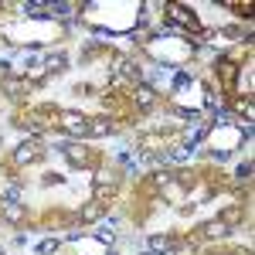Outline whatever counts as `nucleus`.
Segmentation results:
<instances>
[{"instance_id": "1", "label": "nucleus", "mask_w": 255, "mask_h": 255, "mask_svg": "<svg viewBox=\"0 0 255 255\" xmlns=\"http://www.w3.org/2000/svg\"><path fill=\"white\" fill-rule=\"evenodd\" d=\"M208 146H211V157L221 163V160L228 157V153H235L238 146H242V139H245V129L238 126V123H215L211 129H208Z\"/></svg>"}, {"instance_id": "6", "label": "nucleus", "mask_w": 255, "mask_h": 255, "mask_svg": "<svg viewBox=\"0 0 255 255\" xmlns=\"http://www.w3.org/2000/svg\"><path fill=\"white\" fill-rule=\"evenodd\" d=\"M3 92H7L10 102H20V99H27V92H31V82L17 79V75H7V79H3Z\"/></svg>"}, {"instance_id": "11", "label": "nucleus", "mask_w": 255, "mask_h": 255, "mask_svg": "<svg viewBox=\"0 0 255 255\" xmlns=\"http://www.w3.org/2000/svg\"><path fill=\"white\" fill-rule=\"evenodd\" d=\"M116 133V123L109 116H89V136H109Z\"/></svg>"}, {"instance_id": "4", "label": "nucleus", "mask_w": 255, "mask_h": 255, "mask_svg": "<svg viewBox=\"0 0 255 255\" xmlns=\"http://www.w3.org/2000/svg\"><path fill=\"white\" fill-rule=\"evenodd\" d=\"M58 126L68 133V136H89V116H82V113H75V109H65V113H58Z\"/></svg>"}, {"instance_id": "12", "label": "nucleus", "mask_w": 255, "mask_h": 255, "mask_svg": "<svg viewBox=\"0 0 255 255\" xmlns=\"http://www.w3.org/2000/svg\"><path fill=\"white\" fill-rule=\"evenodd\" d=\"M58 150H61V153H65L68 160H72V163H89V146H79L75 139H68V143H61Z\"/></svg>"}, {"instance_id": "17", "label": "nucleus", "mask_w": 255, "mask_h": 255, "mask_svg": "<svg viewBox=\"0 0 255 255\" xmlns=\"http://www.w3.org/2000/svg\"><path fill=\"white\" fill-rule=\"evenodd\" d=\"M58 249H61L58 238H48V242H41V245H38V255H51V252H58Z\"/></svg>"}, {"instance_id": "2", "label": "nucleus", "mask_w": 255, "mask_h": 255, "mask_svg": "<svg viewBox=\"0 0 255 255\" xmlns=\"http://www.w3.org/2000/svg\"><path fill=\"white\" fill-rule=\"evenodd\" d=\"M119 180H123V174H119V170H102V174L92 177V194H96V201L109 204V197L116 194Z\"/></svg>"}, {"instance_id": "10", "label": "nucleus", "mask_w": 255, "mask_h": 255, "mask_svg": "<svg viewBox=\"0 0 255 255\" xmlns=\"http://www.w3.org/2000/svg\"><path fill=\"white\" fill-rule=\"evenodd\" d=\"M0 215H3V221H10V225H20L27 218V211H24L20 201H0Z\"/></svg>"}, {"instance_id": "18", "label": "nucleus", "mask_w": 255, "mask_h": 255, "mask_svg": "<svg viewBox=\"0 0 255 255\" xmlns=\"http://www.w3.org/2000/svg\"><path fill=\"white\" fill-rule=\"evenodd\" d=\"M96 238H99V242H102V245H106V242H116V232L102 225V228H99V232H96Z\"/></svg>"}, {"instance_id": "8", "label": "nucleus", "mask_w": 255, "mask_h": 255, "mask_svg": "<svg viewBox=\"0 0 255 255\" xmlns=\"http://www.w3.org/2000/svg\"><path fill=\"white\" fill-rule=\"evenodd\" d=\"M215 72L225 79V89H228V92H235V75H238V65H235V61H232V58H218L215 61Z\"/></svg>"}, {"instance_id": "3", "label": "nucleus", "mask_w": 255, "mask_h": 255, "mask_svg": "<svg viewBox=\"0 0 255 255\" xmlns=\"http://www.w3.org/2000/svg\"><path fill=\"white\" fill-rule=\"evenodd\" d=\"M163 10H167L170 24H177L180 31H187V34H191V31H194V34L201 31V20H197V14H194V10H187V7H180V3H167Z\"/></svg>"}, {"instance_id": "15", "label": "nucleus", "mask_w": 255, "mask_h": 255, "mask_svg": "<svg viewBox=\"0 0 255 255\" xmlns=\"http://www.w3.org/2000/svg\"><path fill=\"white\" fill-rule=\"evenodd\" d=\"M150 252H174V238L153 235V238H150Z\"/></svg>"}, {"instance_id": "7", "label": "nucleus", "mask_w": 255, "mask_h": 255, "mask_svg": "<svg viewBox=\"0 0 255 255\" xmlns=\"http://www.w3.org/2000/svg\"><path fill=\"white\" fill-rule=\"evenodd\" d=\"M133 99H136L139 109H153L157 106V89L146 85V82H139V85H133Z\"/></svg>"}, {"instance_id": "16", "label": "nucleus", "mask_w": 255, "mask_h": 255, "mask_svg": "<svg viewBox=\"0 0 255 255\" xmlns=\"http://www.w3.org/2000/svg\"><path fill=\"white\" fill-rule=\"evenodd\" d=\"M218 221H221L225 228L238 225V221H242V208H228V211H221V215H218Z\"/></svg>"}, {"instance_id": "19", "label": "nucleus", "mask_w": 255, "mask_h": 255, "mask_svg": "<svg viewBox=\"0 0 255 255\" xmlns=\"http://www.w3.org/2000/svg\"><path fill=\"white\" fill-rule=\"evenodd\" d=\"M235 177H238V180H249V177H252V160H245V163L235 170Z\"/></svg>"}, {"instance_id": "5", "label": "nucleus", "mask_w": 255, "mask_h": 255, "mask_svg": "<svg viewBox=\"0 0 255 255\" xmlns=\"http://www.w3.org/2000/svg\"><path fill=\"white\" fill-rule=\"evenodd\" d=\"M41 157H44V146H41L38 139H24L17 150H14V163H20V167L24 163H38Z\"/></svg>"}, {"instance_id": "9", "label": "nucleus", "mask_w": 255, "mask_h": 255, "mask_svg": "<svg viewBox=\"0 0 255 255\" xmlns=\"http://www.w3.org/2000/svg\"><path fill=\"white\" fill-rule=\"evenodd\" d=\"M41 65H44V72H48V75H58V72H65V68H68V55H65L61 48H58V51H48Z\"/></svg>"}, {"instance_id": "13", "label": "nucleus", "mask_w": 255, "mask_h": 255, "mask_svg": "<svg viewBox=\"0 0 255 255\" xmlns=\"http://www.w3.org/2000/svg\"><path fill=\"white\" fill-rule=\"evenodd\" d=\"M102 211H106V204L92 197V201H85V204L79 208V218L85 221V225H89V221H99V218H102Z\"/></svg>"}, {"instance_id": "14", "label": "nucleus", "mask_w": 255, "mask_h": 255, "mask_svg": "<svg viewBox=\"0 0 255 255\" xmlns=\"http://www.w3.org/2000/svg\"><path fill=\"white\" fill-rule=\"evenodd\" d=\"M228 232H232V228H225L221 221H208L201 235H204V238H228Z\"/></svg>"}]
</instances>
